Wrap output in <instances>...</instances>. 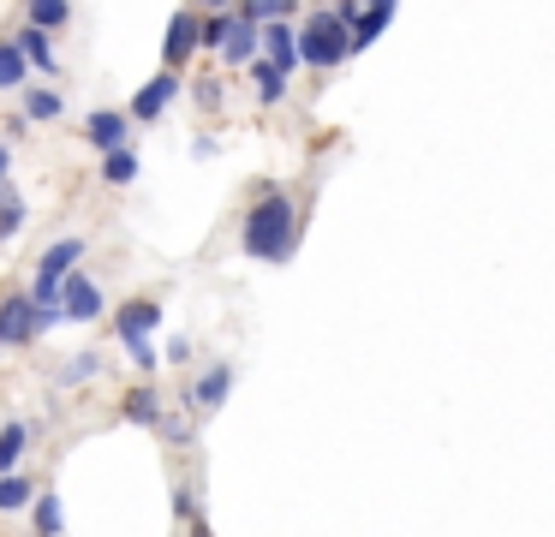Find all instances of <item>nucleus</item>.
Wrapping results in <instances>:
<instances>
[{"instance_id": "obj_1", "label": "nucleus", "mask_w": 555, "mask_h": 537, "mask_svg": "<svg viewBox=\"0 0 555 537\" xmlns=\"http://www.w3.org/2000/svg\"><path fill=\"white\" fill-rule=\"evenodd\" d=\"M293 203L281 197V191H263V197L251 203V215H245V251L263 263H281L293 257Z\"/></svg>"}, {"instance_id": "obj_2", "label": "nucleus", "mask_w": 555, "mask_h": 537, "mask_svg": "<svg viewBox=\"0 0 555 537\" xmlns=\"http://www.w3.org/2000/svg\"><path fill=\"white\" fill-rule=\"evenodd\" d=\"M293 42H299L305 66H340V60L352 54V36H347V24H340L335 12H317V18L293 36Z\"/></svg>"}, {"instance_id": "obj_3", "label": "nucleus", "mask_w": 555, "mask_h": 537, "mask_svg": "<svg viewBox=\"0 0 555 537\" xmlns=\"http://www.w3.org/2000/svg\"><path fill=\"white\" fill-rule=\"evenodd\" d=\"M162 322V305H150V298H132V305H120V317H114V329H120V341L132 346L138 365H156V353H150V329Z\"/></svg>"}, {"instance_id": "obj_4", "label": "nucleus", "mask_w": 555, "mask_h": 537, "mask_svg": "<svg viewBox=\"0 0 555 537\" xmlns=\"http://www.w3.org/2000/svg\"><path fill=\"white\" fill-rule=\"evenodd\" d=\"M335 18L347 24V36H352V54H359V48H371L376 36H383L388 24H395V7H335Z\"/></svg>"}, {"instance_id": "obj_5", "label": "nucleus", "mask_w": 555, "mask_h": 537, "mask_svg": "<svg viewBox=\"0 0 555 537\" xmlns=\"http://www.w3.org/2000/svg\"><path fill=\"white\" fill-rule=\"evenodd\" d=\"M54 310H61V317H73V322H90L102 310V293L90 281H78V274H66V281H61V305H54Z\"/></svg>"}, {"instance_id": "obj_6", "label": "nucleus", "mask_w": 555, "mask_h": 537, "mask_svg": "<svg viewBox=\"0 0 555 537\" xmlns=\"http://www.w3.org/2000/svg\"><path fill=\"white\" fill-rule=\"evenodd\" d=\"M30 334H37V305H30L25 293H18V298H7V305H0V346L30 341Z\"/></svg>"}, {"instance_id": "obj_7", "label": "nucleus", "mask_w": 555, "mask_h": 537, "mask_svg": "<svg viewBox=\"0 0 555 537\" xmlns=\"http://www.w3.org/2000/svg\"><path fill=\"white\" fill-rule=\"evenodd\" d=\"M257 42H263V66H275L281 78H287V72L299 66V42H293V30H287V24H269V30L257 36Z\"/></svg>"}, {"instance_id": "obj_8", "label": "nucleus", "mask_w": 555, "mask_h": 537, "mask_svg": "<svg viewBox=\"0 0 555 537\" xmlns=\"http://www.w3.org/2000/svg\"><path fill=\"white\" fill-rule=\"evenodd\" d=\"M173 90H180V84H173V72H156V78L144 84V90H138V102H132V114L138 119H156L162 107L173 102Z\"/></svg>"}, {"instance_id": "obj_9", "label": "nucleus", "mask_w": 555, "mask_h": 537, "mask_svg": "<svg viewBox=\"0 0 555 537\" xmlns=\"http://www.w3.org/2000/svg\"><path fill=\"white\" fill-rule=\"evenodd\" d=\"M90 143H96V150H126V114H114V107H96V114H90Z\"/></svg>"}, {"instance_id": "obj_10", "label": "nucleus", "mask_w": 555, "mask_h": 537, "mask_svg": "<svg viewBox=\"0 0 555 537\" xmlns=\"http://www.w3.org/2000/svg\"><path fill=\"white\" fill-rule=\"evenodd\" d=\"M192 48H197V12H173V24H168V66L192 60Z\"/></svg>"}, {"instance_id": "obj_11", "label": "nucleus", "mask_w": 555, "mask_h": 537, "mask_svg": "<svg viewBox=\"0 0 555 537\" xmlns=\"http://www.w3.org/2000/svg\"><path fill=\"white\" fill-rule=\"evenodd\" d=\"M221 54L228 60H257V30L245 18H228V36H221Z\"/></svg>"}, {"instance_id": "obj_12", "label": "nucleus", "mask_w": 555, "mask_h": 537, "mask_svg": "<svg viewBox=\"0 0 555 537\" xmlns=\"http://www.w3.org/2000/svg\"><path fill=\"white\" fill-rule=\"evenodd\" d=\"M78 257H85V239H61V245H49V257H42V274H66Z\"/></svg>"}, {"instance_id": "obj_13", "label": "nucleus", "mask_w": 555, "mask_h": 537, "mask_svg": "<svg viewBox=\"0 0 555 537\" xmlns=\"http://www.w3.org/2000/svg\"><path fill=\"white\" fill-rule=\"evenodd\" d=\"M102 179H108V186H132V179H138V155L132 150H114L108 162H102Z\"/></svg>"}, {"instance_id": "obj_14", "label": "nucleus", "mask_w": 555, "mask_h": 537, "mask_svg": "<svg viewBox=\"0 0 555 537\" xmlns=\"http://www.w3.org/2000/svg\"><path fill=\"white\" fill-rule=\"evenodd\" d=\"M25 442H30V430H25V424H7V430H0V472H13V465H18Z\"/></svg>"}, {"instance_id": "obj_15", "label": "nucleus", "mask_w": 555, "mask_h": 537, "mask_svg": "<svg viewBox=\"0 0 555 537\" xmlns=\"http://www.w3.org/2000/svg\"><path fill=\"white\" fill-rule=\"evenodd\" d=\"M66 18H73L66 0H37V7H30V30H54V24H66Z\"/></svg>"}, {"instance_id": "obj_16", "label": "nucleus", "mask_w": 555, "mask_h": 537, "mask_svg": "<svg viewBox=\"0 0 555 537\" xmlns=\"http://www.w3.org/2000/svg\"><path fill=\"white\" fill-rule=\"evenodd\" d=\"M126 418H132V424H162V412H156V394H150V388L126 394Z\"/></svg>"}, {"instance_id": "obj_17", "label": "nucleus", "mask_w": 555, "mask_h": 537, "mask_svg": "<svg viewBox=\"0 0 555 537\" xmlns=\"http://www.w3.org/2000/svg\"><path fill=\"white\" fill-rule=\"evenodd\" d=\"M228 388H233V370H209V376L197 382V400H204V406H221V400H228Z\"/></svg>"}, {"instance_id": "obj_18", "label": "nucleus", "mask_w": 555, "mask_h": 537, "mask_svg": "<svg viewBox=\"0 0 555 537\" xmlns=\"http://www.w3.org/2000/svg\"><path fill=\"white\" fill-rule=\"evenodd\" d=\"M18 78H25V54H18V42H0V90H13Z\"/></svg>"}, {"instance_id": "obj_19", "label": "nucleus", "mask_w": 555, "mask_h": 537, "mask_svg": "<svg viewBox=\"0 0 555 537\" xmlns=\"http://www.w3.org/2000/svg\"><path fill=\"white\" fill-rule=\"evenodd\" d=\"M18 42H25V48H18V54H25L30 66H54V42H49V36H42V30H25V36H18Z\"/></svg>"}, {"instance_id": "obj_20", "label": "nucleus", "mask_w": 555, "mask_h": 537, "mask_svg": "<svg viewBox=\"0 0 555 537\" xmlns=\"http://www.w3.org/2000/svg\"><path fill=\"white\" fill-rule=\"evenodd\" d=\"M251 72H257V95H263V102H281V90H287V78H281L275 66H263V60H251Z\"/></svg>"}, {"instance_id": "obj_21", "label": "nucleus", "mask_w": 555, "mask_h": 537, "mask_svg": "<svg viewBox=\"0 0 555 537\" xmlns=\"http://www.w3.org/2000/svg\"><path fill=\"white\" fill-rule=\"evenodd\" d=\"M25 114L30 119H54V114H61V95H54V90H30L25 95Z\"/></svg>"}, {"instance_id": "obj_22", "label": "nucleus", "mask_w": 555, "mask_h": 537, "mask_svg": "<svg viewBox=\"0 0 555 537\" xmlns=\"http://www.w3.org/2000/svg\"><path fill=\"white\" fill-rule=\"evenodd\" d=\"M25 501H30V484H25V477H0V508L13 513V508H25Z\"/></svg>"}, {"instance_id": "obj_23", "label": "nucleus", "mask_w": 555, "mask_h": 537, "mask_svg": "<svg viewBox=\"0 0 555 537\" xmlns=\"http://www.w3.org/2000/svg\"><path fill=\"white\" fill-rule=\"evenodd\" d=\"M61 525H66V520H61V501H54V496H37V532L54 537Z\"/></svg>"}, {"instance_id": "obj_24", "label": "nucleus", "mask_w": 555, "mask_h": 537, "mask_svg": "<svg viewBox=\"0 0 555 537\" xmlns=\"http://www.w3.org/2000/svg\"><path fill=\"white\" fill-rule=\"evenodd\" d=\"M18 227H25V203H18V197H7V203H0V239H13Z\"/></svg>"}, {"instance_id": "obj_25", "label": "nucleus", "mask_w": 555, "mask_h": 537, "mask_svg": "<svg viewBox=\"0 0 555 537\" xmlns=\"http://www.w3.org/2000/svg\"><path fill=\"white\" fill-rule=\"evenodd\" d=\"M221 36H228V18H197V42L221 48Z\"/></svg>"}, {"instance_id": "obj_26", "label": "nucleus", "mask_w": 555, "mask_h": 537, "mask_svg": "<svg viewBox=\"0 0 555 537\" xmlns=\"http://www.w3.org/2000/svg\"><path fill=\"white\" fill-rule=\"evenodd\" d=\"M90 376H96V353H85V358L66 365V382H90Z\"/></svg>"}, {"instance_id": "obj_27", "label": "nucleus", "mask_w": 555, "mask_h": 537, "mask_svg": "<svg viewBox=\"0 0 555 537\" xmlns=\"http://www.w3.org/2000/svg\"><path fill=\"white\" fill-rule=\"evenodd\" d=\"M0 179H7V150H0Z\"/></svg>"}]
</instances>
